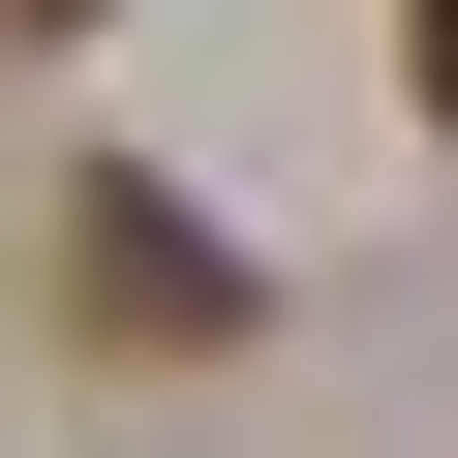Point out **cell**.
Returning a JSON list of instances; mask_svg holds the SVG:
<instances>
[{"label":"cell","instance_id":"cell-3","mask_svg":"<svg viewBox=\"0 0 458 458\" xmlns=\"http://www.w3.org/2000/svg\"><path fill=\"white\" fill-rule=\"evenodd\" d=\"M0 31H92V0H0Z\"/></svg>","mask_w":458,"mask_h":458},{"label":"cell","instance_id":"cell-1","mask_svg":"<svg viewBox=\"0 0 458 458\" xmlns=\"http://www.w3.org/2000/svg\"><path fill=\"white\" fill-rule=\"evenodd\" d=\"M92 336H123V367H214V336H245V276H214L153 183H92Z\"/></svg>","mask_w":458,"mask_h":458},{"label":"cell","instance_id":"cell-2","mask_svg":"<svg viewBox=\"0 0 458 458\" xmlns=\"http://www.w3.org/2000/svg\"><path fill=\"white\" fill-rule=\"evenodd\" d=\"M397 62H428V123H458V0H397Z\"/></svg>","mask_w":458,"mask_h":458}]
</instances>
